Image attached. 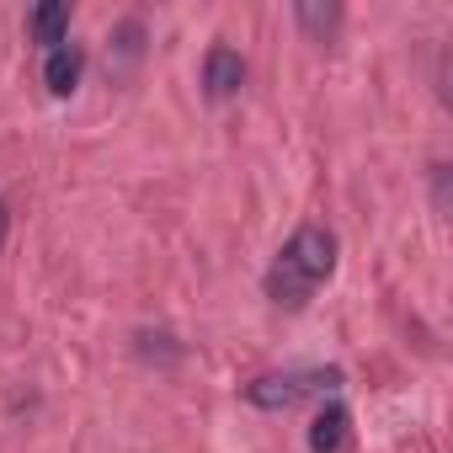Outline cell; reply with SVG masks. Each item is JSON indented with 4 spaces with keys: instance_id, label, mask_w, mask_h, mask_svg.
<instances>
[{
    "instance_id": "obj_1",
    "label": "cell",
    "mask_w": 453,
    "mask_h": 453,
    "mask_svg": "<svg viewBox=\"0 0 453 453\" xmlns=\"http://www.w3.org/2000/svg\"><path fill=\"white\" fill-rule=\"evenodd\" d=\"M331 273H336V235L326 230V224H299V230L288 235V246L273 257L262 288H267V299L278 310H304Z\"/></svg>"
},
{
    "instance_id": "obj_2",
    "label": "cell",
    "mask_w": 453,
    "mask_h": 453,
    "mask_svg": "<svg viewBox=\"0 0 453 453\" xmlns=\"http://www.w3.org/2000/svg\"><path fill=\"white\" fill-rule=\"evenodd\" d=\"M347 384L342 368H294V373H262L246 384V400L257 411H294L304 400H320V395H336Z\"/></svg>"
},
{
    "instance_id": "obj_3",
    "label": "cell",
    "mask_w": 453,
    "mask_h": 453,
    "mask_svg": "<svg viewBox=\"0 0 453 453\" xmlns=\"http://www.w3.org/2000/svg\"><path fill=\"white\" fill-rule=\"evenodd\" d=\"M241 86H246V59H241V49L213 43L208 59H203V91H208V102H230V96H241Z\"/></svg>"
},
{
    "instance_id": "obj_4",
    "label": "cell",
    "mask_w": 453,
    "mask_h": 453,
    "mask_svg": "<svg viewBox=\"0 0 453 453\" xmlns=\"http://www.w3.org/2000/svg\"><path fill=\"white\" fill-rule=\"evenodd\" d=\"M352 442V411L342 400H331L326 411H315L310 421V453H342Z\"/></svg>"
},
{
    "instance_id": "obj_5",
    "label": "cell",
    "mask_w": 453,
    "mask_h": 453,
    "mask_svg": "<svg viewBox=\"0 0 453 453\" xmlns=\"http://www.w3.org/2000/svg\"><path fill=\"white\" fill-rule=\"evenodd\" d=\"M81 75H86V54H81L75 43H65V49H54V54L43 59V86H49V96H75Z\"/></svg>"
},
{
    "instance_id": "obj_6",
    "label": "cell",
    "mask_w": 453,
    "mask_h": 453,
    "mask_svg": "<svg viewBox=\"0 0 453 453\" xmlns=\"http://www.w3.org/2000/svg\"><path fill=\"white\" fill-rule=\"evenodd\" d=\"M33 43H43L49 54L70 43V6L65 0H49V6L33 12Z\"/></svg>"
},
{
    "instance_id": "obj_7",
    "label": "cell",
    "mask_w": 453,
    "mask_h": 453,
    "mask_svg": "<svg viewBox=\"0 0 453 453\" xmlns=\"http://www.w3.org/2000/svg\"><path fill=\"white\" fill-rule=\"evenodd\" d=\"M294 17H299V27H304L315 43H331V33L342 27V6H315V0H299Z\"/></svg>"
},
{
    "instance_id": "obj_8",
    "label": "cell",
    "mask_w": 453,
    "mask_h": 453,
    "mask_svg": "<svg viewBox=\"0 0 453 453\" xmlns=\"http://www.w3.org/2000/svg\"><path fill=\"white\" fill-rule=\"evenodd\" d=\"M134 352H139L144 363H181L187 347H181L176 336H165V331H139V336H134Z\"/></svg>"
},
{
    "instance_id": "obj_9",
    "label": "cell",
    "mask_w": 453,
    "mask_h": 453,
    "mask_svg": "<svg viewBox=\"0 0 453 453\" xmlns=\"http://www.w3.org/2000/svg\"><path fill=\"white\" fill-rule=\"evenodd\" d=\"M6 230H12V213H6V203H0V246H6Z\"/></svg>"
}]
</instances>
